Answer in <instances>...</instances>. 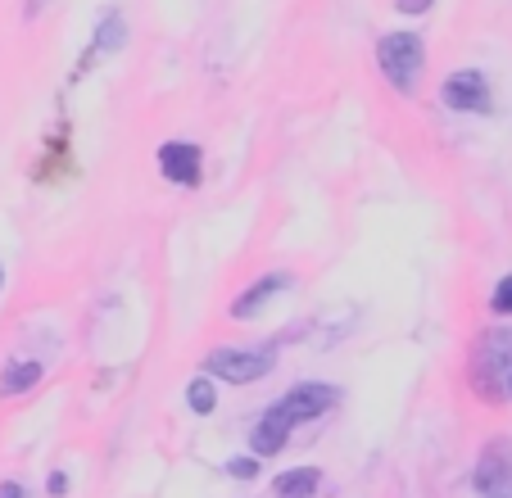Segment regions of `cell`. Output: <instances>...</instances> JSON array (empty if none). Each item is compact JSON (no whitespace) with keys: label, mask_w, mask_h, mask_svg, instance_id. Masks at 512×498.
I'll list each match as a JSON object with an SVG mask.
<instances>
[{"label":"cell","mask_w":512,"mask_h":498,"mask_svg":"<svg viewBox=\"0 0 512 498\" xmlns=\"http://www.w3.org/2000/svg\"><path fill=\"white\" fill-rule=\"evenodd\" d=\"M46 494H50V498H64V494H68V471H50Z\"/></svg>","instance_id":"obj_16"},{"label":"cell","mask_w":512,"mask_h":498,"mask_svg":"<svg viewBox=\"0 0 512 498\" xmlns=\"http://www.w3.org/2000/svg\"><path fill=\"white\" fill-rule=\"evenodd\" d=\"M155 163H159V177L182 191H195L204 182V150L195 141H164L155 150Z\"/></svg>","instance_id":"obj_7"},{"label":"cell","mask_w":512,"mask_h":498,"mask_svg":"<svg viewBox=\"0 0 512 498\" xmlns=\"http://www.w3.org/2000/svg\"><path fill=\"white\" fill-rule=\"evenodd\" d=\"M259 467H263V458H254V453H245V458H232L227 462V476H236V480H254L259 476Z\"/></svg>","instance_id":"obj_15"},{"label":"cell","mask_w":512,"mask_h":498,"mask_svg":"<svg viewBox=\"0 0 512 498\" xmlns=\"http://www.w3.org/2000/svg\"><path fill=\"white\" fill-rule=\"evenodd\" d=\"M512 367V331H490L472 354V385L481 399L499 403L503 399V376Z\"/></svg>","instance_id":"obj_3"},{"label":"cell","mask_w":512,"mask_h":498,"mask_svg":"<svg viewBox=\"0 0 512 498\" xmlns=\"http://www.w3.org/2000/svg\"><path fill=\"white\" fill-rule=\"evenodd\" d=\"M200 367L213 376V381L254 385V381H263V376L277 367V345H263V349H232V345H223V349H213Z\"/></svg>","instance_id":"obj_2"},{"label":"cell","mask_w":512,"mask_h":498,"mask_svg":"<svg viewBox=\"0 0 512 498\" xmlns=\"http://www.w3.org/2000/svg\"><path fill=\"white\" fill-rule=\"evenodd\" d=\"M0 290H5V268H0Z\"/></svg>","instance_id":"obj_20"},{"label":"cell","mask_w":512,"mask_h":498,"mask_svg":"<svg viewBox=\"0 0 512 498\" xmlns=\"http://www.w3.org/2000/svg\"><path fill=\"white\" fill-rule=\"evenodd\" d=\"M476 498H512V435H494L485 440L481 458L472 467Z\"/></svg>","instance_id":"obj_4"},{"label":"cell","mask_w":512,"mask_h":498,"mask_svg":"<svg viewBox=\"0 0 512 498\" xmlns=\"http://www.w3.org/2000/svg\"><path fill=\"white\" fill-rule=\"evenodd\" d=\"M322 485V471L318 467H290L272 480V498H313Z\"/></svg>","instance_id":"obj_12"},{"label":"cell","mask_w":512,"mask_h":498,"mask_svg":"<svg viewBox=\"0 0 512 498\" xmlns=\"http://www.w3.org/2000/svg\"><path fill=\"white\" fill-rule=\"evenodd\" d=\"M503 399H512V367H508V376H503Z\"/></svg>","instance_id":"obj_19"},{"label":"cell","mask_w":512,"mask_h":498,"mask_svg":"<svg viewBox=\"0 0 512 498\" xmlns=\"http://www.w3.org/2000/svg\"><path fill=\"white\" fill-rule=\"evenodd\" d=\"M123 41H127V19L123 14H105V19L96 23V37H91V46H87V55H82V64H73V77H82L96 59H105V55H114V50H123Z\"/></svg>","instance_id":"obj_10"},{"label":"cell","mask_w":512,"mask_h":498,"mask_svg":"<svg viewBox=\"0 0 512 498\" xmlns=\"http://www.w3.org/2000/svg\"><path fill=\"white\" fill-rule=\"evenodd\" d=\"M46 363L41 358H14V363L0 367V399H14V394H28L32 385H41Z\"/></svg>","instance_id":"obj_11"},{"label":"cell","mask_w":512,"mask_h":498,"mask_svg":"<svg viewBox=\"0 0 512 498\" xmlns=\"http://www.w3.org/2000/svg\"><path fill=\"white\" fill-rule=\"evenodd\" d=\"M0 498H28V489L19 480H0Z\"/></svg>","instance_id":"obj_18"},{"label":"cell","mask_w":512,"mask_h":498,"mask_svg":"<svg viewBox=\"0 0 512 498\" xmlns=\"http://www.w3.org/2000/svg\"><path fill=\"white\" fill-rule=\"evenodd\" d=\"M186 408H191L195 417H209V412L218 408V381H213L209 372H200V376L186 381Z\"/></svg>","instance_id":"obj_13"},{"label":"cell","mask_w":512,"mask_h":498,"mask_svg":"<svg viewBox=\"0 0 512 498\" xmlns=\"http://www.w3.org/2000/svg\"><path fill=\"white\" fill-rule=\"evenodd\" d=\"M431 5H435V0H395V10H399V14H426Z\"/></svg>","instance_id":"obj_17"},{"label":"cell","mask_w":512,"mask_h":498,"mask_svg":"<svg viewBox=\"0 0 512 498\" xmlns=\"http://www.w3.org/2000/svg\"><path fill=\"white\" fill-rule=\"evenodd\" d=\"M281 403L295 412V422H300V426H304V422H318V417H327V412L340 403V385L300 381V385H290V390L281 394Z\"/></svg>","instance_id":"obj_8"},{"label":"cell","mask_w":512,"mask_h":498,"mask_svg":"<svg viewBox=\"0 0 512 498\" xmlns=\"http://www.w3.org/2000/svg\"><path fill=\"white\" fill-rule=\"evenodd\" d=\"M490 313H494V317H512V272H508V277H499V281H494Z\"/></svg>","instance_id":"obj_14"},{"label":"cell","mask_w":512,"mask_h":498,"mask_svg":"<svg viewBox=\"0 0 512 498\" xmlns=\"http://www.w3.org/2000/svg\"><path fill=\"white\" fill-rule=\"evenodd\" d=\"M290 286H295V277H290V272H281V268L277 272H263L259 281H250V286L232 299V317H236V322H254V317H259L277 295H286Z\"/></svg>","instance_id":"obj_9"},{"label":"cell","mask_w":512,"mask_h":498,"mask_svg":"<svg viewBox=\"0 0 512 498\" xmlns=\"http://www.w3.org/2000/svg\"><path fill=\"white\" fill-rule=\"evenodd\" d=\"M440 105L454 109V114H490L494 105V91H490V77L481 68H458L440 82Z\"/></svg>","instance_id":"obj_5"},{"label":"cell","mask_w":512,"mask_h":498,"mask_svg":"<svg viewBox=\"0 0 512 498\" xmlns=\"http://www.w3.org/2000/svg\"><path fill=\"white\" fill-rule=\"evenodd\" d=\"M295 431H300L295 412H290L281 399H272L268 408L259 412V422L250 426V453H254V458H277V453L290 444V435H295Z\"/></svg>","instance_id":"obj_6"},{"label":"cell","mask_w":512,"mask_h":498,"mask_svg":"<svg viewBox=\"0 0 512 498\" xmlns=\"http://www.w3.org/2000/svg\"><path fill=\"white\" fill-rule=\"evenodd\" d=\"M377 68L399 96H413L422 87V68H426V46L417 32H386L377 41Z\"/></svg>","instance_id":"obj_1"}]
</instances>
